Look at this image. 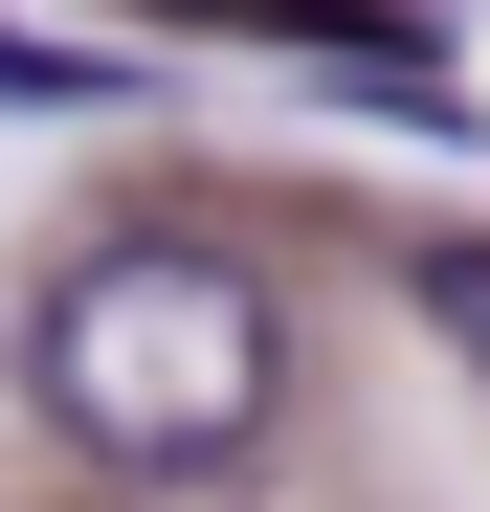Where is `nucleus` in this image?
<instances>
[{
    "label": "nucleus",
    "instance_id": "1",
    "mask_svg": "<svg viewBox=\"0 0 490 512\" xmlns=\"http://www.w3.org/2000/svg\"><path fill=\"white\" fill-rule=\"evenodd\" d=\"M23 357H45V423L90 468H245L290 334H268V290H245L223 245H90Z\"/></svg>",
    "mask_w": 490,
    "mask_h": 512
},
{
    "label": "nucleus",
    "instance_id": "2",
    "mask_svg": "<svg viewBox=\"0 0 490 512\" xmlns=\"http://www.w3.org/2000/svg\"><path fill=\"white\" fill-rule=\"evenodd\" d=\"M90 90H134L112 45H45V23H0V112H90Z\"/></svg>",
    "mask_w": 490,
    "mask_h": 512
},
{
    "label": "nucleus",
    "instance_id": "3",
    "mask_svg": "<svg viewBox=\"0 0 490 512\" xmlns=\"http://www.w3.org/2000/svg\"><path fill=\"white\" fill-rule=\"evenodd\" d=\"M424 312H446L468 357H490V245H446V268H424Z\"/></svg>",
    "mask_w": 490,
    "mask_h": 512
}]
</instances>
